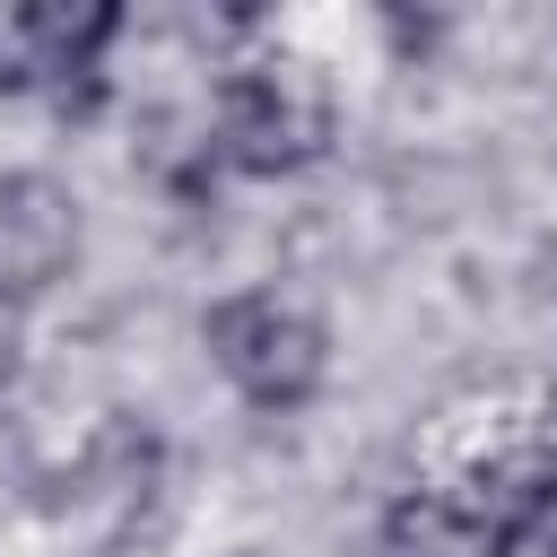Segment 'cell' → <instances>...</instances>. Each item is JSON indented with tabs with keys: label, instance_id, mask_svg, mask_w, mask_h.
I'll list each match as a JSON object with an SVG mask.
<instances>
[{
	"label": "cell",
	"instance_id": "6da1fadb",
	"mask_svg": "<svg viewBox=\"0 0 557 557\" xmlns=\"http://www.w3.org/2000/svg\"><path fill=\"white\" fill-rule=\"evenodd\" d=\"M200 348H209V366L226 374V392H235L244 409H261V418H296V409H313L322 383H331V331H322L296 296H278V287H235V296H218V305L200 313Z\"/></svg>",
	"mask_w": 557,
	"mask_h": 557
},
{
	"label": "cell",
	"instance_id": "7a4b0ae2",
	"mask_svg": "<svg viewBox=\"0 0 557 557\" xmlns=\"http://www.w3.org/2000/svg\"><path fill=\"white\" fill-rule=\"evenodd\" d=\"M209 157L235 174H305L331 157V96L296 78V61H235L209 96Z\"/></svg>",
	"mask_w": 557,
	"mask_h": 557
},
{
	"label": "cell",
	"instance_id": "3957f363",
	"mask_svg": "<svg viewBox=\"0 0 557 557\" xmlns=\"http://www.w3.org/2000/svg\"><path fill=\"white\" fill-rule=\"evenodd\" d=\"M78 252H87L78 191L52 183V174H35V165L0 174V305L26 313L35 296H52L78 270Z\"/></svg>",
	"mask_w": 557,
	"mask_h": 557
},
{
	"label": "cell",
	"instance_id": "277c9868",
	"mask_svg": "<svg viewBox=\"0 0 557 557\" xmlns=\"http://www.w3.org/2000/svg\"><path fill=\"white\" fill-rule=\"evenodd\" d=\"M9 35H17V70L9 78L17 87H44L70 113L104 78V44L122 35V9H17Z\"/></svg>",
	"mask_w": 557,
	"mask_h": 557
},
{
	"label": "cell",
	"instance_id": "5b68a950",
	"mask_svg": "<svg viewBox=\"0 0 557 557\" xmlns=\"http://www.w3.org/2000/svg\"><path fill=\"white\" fill-rule=\"evenodd\" d=\"M374 548L383 557H513L522 540L496 513H479L461 487H400L374 522Z\"/></svg>",
	"mask_w": 557,
	"mask_h": 557
},
{
	"label": "cell",
	"instance_id": "8992f818",
	"mask_svg": "<svg viewBox=\"0 0 557 557\" xmlns=\"http://www.w3.org/2000/svg\"><path fill=\"white\" fill-rule=\"evenodd\" d=\"M26 374V313L17 305H0V392Z\"/></svg>",
	"mask_w": 557,
	"mask_h": 557
},
{
	"label": "cell",
	"instance_id": "52a82bcc",
	"mask_svg": "<svg viewBox=\"0 0 557 557\" xmlns=\"http://www.w3.org/2000/svg\"><path fill=\"white\" fill-rule=\"evenodd\" d=\"M548 557H557V548H548Z\"/></svg>",
	"mask_w": 557,
	"mask_h": 557
}]
</instances>
